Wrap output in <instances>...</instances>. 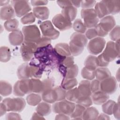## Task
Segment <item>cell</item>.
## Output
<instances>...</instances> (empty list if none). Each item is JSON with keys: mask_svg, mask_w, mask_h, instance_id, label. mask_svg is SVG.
Wrapping results in <instances>:
<instances>
[{"mask_svg": "<svg viewBox=\"0 0 120 120\" xmlns=\"http://www.w3.org/2000/svg\"><path fill=\"white\" fill-rule=\"evenodd\" d=\"M75 104L67 99H63L55 103L52 105V111L55 113L70 115L74 111Z\"/></svg>", "mask_w": 120, "mask_h": 120, "instance_id": "obj_3", "label": "cell"}, {"mask_svg": "<svg viewBox=\"0 0 120 120\" xmlns=\"http://www.w3.org/2000/svg\"><path fill=\"white\" fill-rule=\"evenodd\" d=\"M73 29L76 32L83 34L87 30V27L80 19H76L72 24Z\"/></svg>", "mask_w": 120, "mask_h": 120, "instance_id": "obj_38", "label": "cell"}, {"mask_svg": "<svg viewBox=\"0 0 120 120\" xmlns=\"http://www.w3.org/2000/svg\"><path fill=\"white\" fill-rule=\"evenodd\" d=\"M115 103L116 102L113 100H107L102 104V108L103 112L107 115L112 114V110Z\"/></svg>", "mask_w": 120, "mask_h": 120, "instance_id": "obj_39", "label": "cell"}, {"mask_svg": "<svg viewBox=\"0 0 120 120\" xmlns=\"http://www.w3.org/2000/svg\"><path fill=\"white\" fill-rule=\"evenodd\" d=\"M78 73V68L77 65L74 64L72 66L67 68L64 75V78H74L76 77Z\"/></svg>", "mask_w": 120, "mask_h": 120, "instance_id": "obj_37", "label": "cell"}, {"mask_svg": "<svg viewBox=\"0 0 120 120\" xmlns=\"http://www.w3.org/2000/svg\"><path fill=\"white\" fill-rule=\"evenodd\" d=\"M97 63L98 67H106L109 63L103 58L101 54L97 57Z\"/></svg>", "mask_w": 120, "mask_h": 120, "instance_id": "obj_52", "label": "cell"}, {"mask_svg": "<svg viewBox=\"0 0 120 120\" xmlns=\"http://www.w3.org/2000/svg\"><path fill=\"white\" fill-rule=\"evenodd\" d=\"M12 92V86L8 82L1 80L0 81V94L1 96L6 97L10 95Z\"/></svg>", "mask_w": 120, "mask_h": 120, "instance_id": "obj_30", "label": "cell"}, {"mask_svg": "<svg viewBox=\"0 0 120 120\" xmlns=\"http://www.w3.org/2000/svg\"><path fill=\"white\" fill-rule=\"evenodd\" d=\"M35 43L24 41L20 47V53L24 61H30L38 49Z\"/></svg>", "mask_w": 120, "mask_h": 120, "instance_id": "obj_9", "label": "cell"}, {"mask_svg": "<svg viewBox=\"0 0 120 120\" xmlns=\"http://www.w3.org/2000/svg\"><path fill=\"white\" fill-rule=\"evenodd\" d=\"M24 41L35 43L41 37L40 30L36 25L24 26L22 28Z\"/></svg>", "mask_w": 120, "mask_h": 120, "instance_id": "obj_6", "label": "cell"}, {"mask_svg": "<svg viewBox=\"0 0 120 120\" xmlns=\"http://www.w3.org/2000/svg\"><path fill=\"white\" fill-rule=\"evenodd\" d=\"M55 120H69L70 118L68 115L64 114H58L56 115Z\"/></svg>", "mask_w": 120, "mask_h": 120, "instance_id": "obj_58", "label": "cell"}, {"mask_svg": "<svg viewBox=\"0 0 120 120\" xmlns=\"http://www.w3.org/2000/svg\"><path fill=\"white\" fill-rule=\"evenodd\" d=\"M84 65L86 68L96 70L98 67L97 57L94 55H89L84 61Z\"/></svg>", "mask_w": 120, "mask_h": 120, "instance_id": "obj_34", "label": "cell"}, {"mask_svg": "<svg viewBox=\"0 0 120 120\" xmlns=\"http://www.w3.org/2000/svg\"><path fill=\"white\" fill-rule=\"evenodd\" d=\"M11 58L10 49L7 46H2L0 48V60L2 62L8 61Z\"/></svg>", "mask_w": 120, "mask_h": 120, "instance_id": "obj_35", "label": "cell"}, {"mask_svg": "<svg viewBox=\"0 0 120 120\" xmlns=\"http://www.w3.org/2000/svg\"><path fill=\"white\" fill-rule=\"evenodd\" d=\"M117 86V80L113 76H110L100 81V90L108 94H112L115 92Z\"/></svg>", "mask_w": 120, "mask_h": 120, "instance_id": "obj_13", "label": "cell"}, {"mask_svg": "<svg viewBox=\"0 0 120 120\" xmlns=\"http://www.w3.org/2000/svg\"><path fill=\"white\" fill-rule=\"evenodd\" d=\"M6 120H21V115L14 112H9L6 115Z\"/></svg>", "mask_w": 120, "mask_h": 120, "instance_id": "obj_54", "label": "cell"}, {"mask_svg": "<svg viewBox=\"0 0 120 120\" xmlns=\"http://www.w3.org/2000/svg\"><path fill=\"white\" fill-rule=\"evenodd\" d=\"M94 10L98 18L99 19H102V18L109 15L104 0L97 3L95 4Z\"/></svg>", "mask_w": 120, "mask_h": 120, "instance_id": "obj_26", "label": "cell"}, {"mask_svg": "<svg viewBox=\"0 0 120 120\" xmlns=\"http://www.w3.org/2000/svg\"><path fill=\"white\" fill-rule=\"evenodd\" d=\"M75 102L77 104L81 105L86 108L91 106L92 105V103H93L91 97L79 98H77Z\"/></svg>", "mask_w": 120, "mask_h": 120, "instance_id": "obj_44", "label": "cell"}, {"mask_svg": "<svg viewBox=\"0 0 120 120\" xmlns=\"http://www.w3.org/2000/svg\"><path fill=\"white\" fill-rule=\"evenodd\" d=\"M105 40L101 37H96L91 39L87 45V49L91 54L96 55L101 53L105 45Z\"/></svg>", "mask_w": 120, "mask_h": 120, "instance_id": "obj_8", "label": "cell"}, {"mask_svg": "<svg viewBox=\"0 0 120 120\" xmlns=\"http://www.w3.org/2000/svg\"><path fill=\"white\" fill-rule=\"evenodd\" d=\"M5 29L9 32H12L18 29L19 22L16 19H12L6 21L4 24Z\"/></svg>", "mask_w": 120, "mask_h": 120, "instance_id": "obj_36", "label": "cell"}, {"mask_svg": "<svg viewBox=\"0 0 120 120\" xmlns=\"http://www.w3.org/2000/svg\"><path fill=\"white\" fill-rule=\"evenodd\" d=\"M36 111L37 112L43 116H47L51 112V106L49 103L45 101L40 102L36 108Z\"/></svg>", "mask_w": 120, "mask_h": 120, "instance_id": "obj_27", "label": "cell"}, {"mask_svg": "<svg viewBox=\"0 0 120 120\" xmlns=\"http://www.w3.org/2000/svg\"><path fill=\"white\" fill-rule=\"evenodd\" d=\"M42 97L35 93H30L26 98L27 103L31 106H36L39 104L42 100Z\"/></svg>", "mask_w": 120, "mask_h": 120, "instance_id": "obj_33", "label": "cell"}, {"mask_svg": "<svg viewBox=\"0 0 120 120\" xmlns=\"http://www.w3.org/2000/svg\"><path fill=\"white\" fill-rule=\"evenodd\" d=\"M31 5L33 6L40 7L42 6L45 5L47 4V0H31L30 1Z\"/></svg>", "mask_w": 120, "mask_h": 120, "instance_id": "obj_56", "label": "cell"}, {"mask_svg": "<svg viewBox=\"0 0 120 120\" xmlns=\"http://www.w3.org/2000/svg\"><path fill=\"white\" fill-rule=\"evenodd\" d=\"M9 0H0V6H5L9 5Z\"/></svg>", "mask_w": 120, "mask_h": 120, "instance_id": "obj_62", "label": "cell"}, {"mask_svg": "<svg viewBox=\"0 0 120 120\" xmlns=\"http://www.w3.org/2000/svg\"><path fill=\"white\" fill-rule=\"evenodd\" d=\"M52 22L60 31L69 30L72 27V22L66 19L61 14L56 15L52 18Z\"/></svg>", "mask_w": 120, "mask_h": 120, "instance_id": "obj_14", "label": "cell"}, {"mask_svg": "<svg viewBox=\"0 0 120 120\" xmlns=\"http://www.w3.org/2000/svg\"><path fill=\"white\" fill-rule=\"evenodd\" d=\"M100 81L98 80V79L92 80V82H90V88L92 93L100 90Z\"/></svg>", "mask_w": 120, "mask_h": 120, "instance_id": "obj_48", "label": "cell"}, {"mask_svg": "<svg viewBox=\"0 0 120 120\" xmlns=\"http://www.w3.org/2000/svg\"><path fill=\"white\" fill-rule=\"evenodd\" d=\"M86 107L81 105L77 104L75 105V109L70 115L71 118L75 120H82V115Z\"/></svg>", "mask_w": 120, "mask_h": 120, "instance_id": "obj_32", "label": "cell"}, {"mask_svg": "<svg viewBox=\"0 0 120 120\" xmlns=\"http://www.w3.org/2000/svg\"><path fill=\"white\" fill-rule=\"evenodd\" d=\"M51 43V40L43 36H42L36 42V44L38 48L47 46L50 45Z\"/></svg>", "mask_w": 120, "mask_h": 120, "instance_id": "obj_46", "label": "cell"}, {"mask_svg": "<svg viewBox=\"0 0 120 120\" xmlns=\"http://www.w3.org/2000/svg\"><path fill=\"white\" fill-rule=\"evenodd\" d=\"M45 119L43 117V116L41 115L38 112H34L32 116L31 120H45Z\"/></svg>", "mask_w": 120, "mask_h": 120, "instance_id": "obj_59", "label": "cell"}, {"mask_svg": "<svg viewBox=\"0 0 120 120\" xmlns=\"http://www.w3.org/2000/svg\"><path fill=\"white\" fill-rule=\"evenodd\" d=\"M36 20V17L33 12H29L21 19V22L23 24H30L34 22Z\"/></svg>", "mask_w": 120, "mask_h": 120, "instance_id": "obj_42", "label": "cell"}, {"mask_svg": "<svg viewBox=\"0 0 120 120\" xmlns=\"http://www.w3.org/2000/svg\"><path fill=\"white\" fill-rule=\"evenodd\" d=\"M79 98L91 97L92 93L90 88V82L88 80H82L77 88Z\"/></svg>", "mask_w": 120, "mask_h": 120, "instance_id": "obj_16", "label": "cell"}, {"mask_svg": "<svg viewBox=\"0 0 120 120\" xmlns=\"http://www.w3.org/2000/svg\"><path fill=\"white\" fill-rule=\"evenodd\" d=\"M39 68L38 67L30 65L28 63L21 65L17 70V75L20 79H26L36 75Z\"/></svg>", "mask_w": 120, "mask_h": 120, "instance_id": "obj_7", "label": "cell"}, {"mask_svg": "<svg viewBox=\"0 0 120 120\" xmlns=\"http://www.w3.org/2000/svg\"><path fill=\"white\" fill-rule=\"evenodd\" d=\"M82 78L88 80H92L95 77V70L84 67L81 71Z\"/></svg>", "mask_w": 120, "mask_h": 120, "instance_id": "obj_40", "label": "cell"}, {"mask_svg": "<svg viewBox=\"0 0 120 120\" xmlns=\"http://www.w3.org/2000/svg\"><path fill=\"white\" fill-rule=\"evenodd\" d=\"M16 15L15 10L12 6L8 5L1 8L0 10V17L2 20H9Z\"/></svg>", "mask_w": 120, "mask_h": 120, "instance_id": "obj_19", "label": "cell"}, {"mask_svg": "<svg viewBox=\"0 0 120 120\" xmlns=\"http://www.w3.org/2000/svg\"><path fill=\"white\" fill-rule=\"evenodd\" d=\"M77 13V8L72 5L63 8L61 14L66 19L71 22L75 19Z\"/></svg>", "mask_w": 120, "mask_h": 120, "instance_id": "obj_23", "label": "cell"}, {"mask_svg": "<svg viewBox=\"0 0 120 120\" xmlns=\"http://www.w3.org/2000/svg\"><path fill=\"white\" fill-rule=\"evenodd\" d=\"M78 95L77 88H74L66 91V98L71 102H76L78 98Z\"/></svg>", "mask_w": 120, "mask_h": 120, "instance_id": "obj_41", "label": "cell"}, {"mask_svg": "<svg viewBox=\"0 0 120 120\" xmlns=\"http://www.w3.org/2000/svg\"><path fill=\"white\" fill-rule=\"evenodd\" d=\"M9 41L12 45L17 46L22 45L24 42V36L22 32L17 29L11 32L8 36Z\"/></svg>", "mask_w": 120, "mask_h": 120, "instance_id": "obj_17", "label": "cell"}, {"mask_svg": "<svg viewBox=\"0 0 120 120\" xmlns=\"http://www.w3.org/2000/svg\"><path fill=\"white\" fill-rule=\"evenodd\" d=\"M33 13L37 18L41 20H45L49 18L50 12L47 7L40 6L33 8Z\"/></svg>", "mask_w": 120, "mask_h": 120, "instance_id": "obj_21", "label": "cell"}, {"mask_svg": "<svg viewBox=\"0 0 120 120\" xmlns=\"http://www.w3.org/2000/svg\"><path fill=\"white\" fill-rule=\"evenodd\" d=\"M91 96L92 102L98 105H102L109 98V94L100 90L93 93Z\"/></svg>", "mask_w": 120, "mask_h": 120, "instance_id": "obj_22", "label": "cell"}, {"mask_svg": "<svg viewBox=\"0 0 120 120\" xmlns=\"http://www.w3.org/2000/svg\"><path fill=\"white\" fill-rule=\"evenodd\" d=\"M78 84V82L74 78H64L63 79L61 87L66 90H68L75 88Z\"/></svg>", "mask_w": 120, "mask_h": 120, "instance_id": "obj_31", "label": "cell"}, {"mask_svg": "<svg viewBox=\"0 0 120 120\" xmlns=\"http://www.w3.org/2000/svg\"><path fill=\"white\" fill-rule=\"evenodd\" d=\"M85 36L87 38L89 39H92L98 36L96 31L95 28H89L85 32Z\"/></svg>", "mask_w": 120, "mask_h": 120, "instance_id": "obj_50", "label": "cell"}, {"mask_svg": "<svg viewBox=\"0 0 120 120\" xmlns=\"http://www.w3.org/2000/svg\"><path fill=\"white\" fill-rule=\"evenodd\" d=\"M11 3L16 15L18 17L23 16L31 10L30 4L27 0H12Z\"/></svg>", "mask_w": 120, "mask_h": 120, "instance_id": "obj_11", "label": "cell"}, {"mask_svg": "<svg viewBox=\"0 0 120 120\" xmlns=\"http://www.w3.org/2000/svg\"><path fill=\"white\" fill-rule=\"evenodd\" d=\"M43 82H44V89H45L44 91H45V90L52 88L53 86L54 85V82L52 79H50V78L45 79L43 80Z\"/></svg>", "mask_w": 120, "mask_h": 120, "instance_id": "obj_51", "label": "cell"}, {"mask_svg": "<svg viewBox=\"0 0 120 120\" xmlns=\"http://www.w3.org/2000/svg\"><path fill=\"white\" fill-rule=\"evenodd\" d=\"M7 112L6 107L4 104L1 102L0 104V116L1 117L2 115L5 114Z\"/></svg>", "mask_w": 120, "mask_h": 120, "instance_id": "obj_57", "label": "cell"}, {"mask_svg": "<svg viewBox=\"0 0 120 120\" xmlns=\"http://www.w3.org/2000/svg\"><path fill=\"white\" fill-rule=\"evenodd\" d=\"M101 55L103 58L109 63L119 56L120 39L116 40L115 42L112 41H108Z\"/></svg>", "mask_w": 120, "mask_h": 120, "instance_id": "obj_2", "label": "cell"}, {"mask_svg": "<svg viewBox=\"0 0 120 120\" xmlns=\"http://www.w3.org/2000/svg\"><path fill=\"white\" fill-rule=\"evenodd\" d=\"M30 93L29 87V79H20L14 84L13 87L14 95L17 97H23L25 94Z\"/></svg>", "mask_w": 120, "mask_h": 120, "instance_id": "obj_12", "label": "cell"}, {"mask_svg": "<svg viewBox=\"0 0 120 120\" xmlns=\"http://www.w3.org/2000/svg\"><path fill=\"white\" fill-rule=\"evenodd\" d=\"M109 15H115L120 10V0H104Z\"/></svg>", "mask_w": 120, "mask_h": 120, "instance_id": "obj_24", "label": "cell"}, {"mask_svg": "<svg viewBox=\"0 0 120 120\" xmlns=\"http://www.w3.org/2000/svg\"><path fill=\"white\" fill-rule=\"evenodd\" d=\"M72 4L74 7L75 8H79L81 6V0H71Z\"/></svg>", "mask_w": 120, "mask_h": 120, "instance_id": "obj_61", "label": "cell"}, {"mask_svg": "<svg viewBox=\"0 0 120 120\" xmlns=\"http://www.w3.org/2000/svg\"><path fill=\"white\" fill-rule=\"evenodd\" d=\"M96 0H81V7L82 9L91 8L96 4Z\"/></svg>", "mask_w": 120, "mask_h": 120, "instance_id": "obj_49", "label": "cell"}, {"mask_svg": "<svg viewBox=\"0 0 120 120\" xmlns=\"http://www.w3.org/2000/svg\"><path fill=\"white\" fill-rule=\"evenodd\" d=\"M98 120H110V118L109 116L105 113H101L98 115L97 118Z\"/></svg>", "mask_w": 120, "mask_h": 120, "instance_id": "obj_60", "label": "cell"}, {"mask_svg": "<svg viewBox=\"0 0 120 120\" xmlns=\"http://www.w3.org/2000/svg\"><path fill=\"white\" fill-rule=\"evenodd\" d=\"M112 114H113L114 116L116 119L118 120H120V103L119 101L117 103H116L114 105L113 110H112Z\"/></svg>", "mask_w": 120, "mask_h": 120, "instance_id": "obj_53", "label": "cell"}, {"mask_svg": "<svg viewBox=\"0 0 120 120\" xmlns=\"http://www.w3.org/2000/svg\"><path fill=\"white\" fill-rule=\"evenodd\" d=\"M81 15L87 28H94L98 23L99 18L94 8L82 9L81 11Z\"/></svg>", "mask_w": 120, "mask_h": 120, "instance_id": "obj_5", "label": "cell"}, {"mask_svg": "<svg viewBox=\"0 0 120 120\" xmlns=\"http://www.w3.org/2000/svg\"><path fill=\"white\" fill-rule=\"evenodd\" d=\"M74 64V58L73 56H68L64 57L60 62V65L66 68H68Z\"/></svg>", "mask_w": 120, "mask_h": 120, "instance_id": "obj_43", "label": "cell"}, {"mask_svg": "<svg viewBox=\"0 0 120 120\" xmlns=\"http://www.w3.org/2000/svg\"><path fill=\"white\" fill-rule=\"evenodd\" d=\"M109 36L111 40L113 41L120 39V29L119 25L115 26L110 31Z\"/></svg>", "mask_w": 120, "mask_h": 120, "instance_id": "obj_45", "label": "cell"}, {"mask_svg": "<svg viewBox=\"0 0 120 120\" xmlns=\"http://www.w3.org/2000/svg\"><path fill=\"white\" fill-rule=\"evenodd\" d=\"M55 52L61 56H68L71 55L69 45L67 43H60L56 44L54 48Z\"/></svg>", "mask_w": 120, "mask_h": 120, "instance_id": "obj_25", "label": "cell"}, {"mask_svg": "<svg viewBox=\"0 0 120 120\" xmlns=\"http://www.w3.org/2000/svg\"><path fill=\"white\" fill-rule=\"evenodd\" d=\"M29 87L31 93H42L45 90L44 82L39 79H29Z\"/></svg>", "mask_w": 120, "mask_h": 120, "instance_id": "obj_20", "label": "cell"}, {"mask_svg": "<svg viewBox=\"0 0 120 120\" xmlns=\"http://www.w3.org/2000/svg\"><path fill=\"white\" fill-rule=\"evenodd\" d=\"M110 76H111V72L109 69L105 67L98 68L95 70V77L100 81Z\"/></svg>", "mask_w": 120, "mask_h": 120, "instance_id": "obj_29", "label": "cell"}, {"mask_svg": "<svg viewBox=\"0 0 120 120\" xmlns=\"http://www.w3.org/2000/svg\"><path fill=\"white\" fill-rule=\"evenodd\" d=\"M2 103L5 105L8 112H21L25 108L26 102L22 98H6Z\"/></svg>", "mask_w": 120, "mask_h": 120, "instance_id": "obj_4", "label": "cell"}, {"mask_svg": "<svg viewBox=\"0 0 120 120\" xmlns=\"http://www.w3.org/2000/svg\"><path fill=\"white\" fill-rule=\"evenodd\" d=\"M98 25L104 32L108 34V32L115 26L116 22L112 15H108L101 19Z\"/></svg>", "mask_w": 120, "mask_h": 120, "instance_id": "obj_15", "label": "cell"}, {"mask_svg": "<svg viewBox=\"0 0 120 120\" xmlns=\"http://www.w3.org/2000/svg\"><path fill=\"white\" fill-rule=\"evenodd\" d=\"M57 2L58 5L62 9L73 5L71 1L70 0H57Z\"/></svg>", "mask_w": 120, "mask_h": 120, "instance_id": "obj_55", "label": "cell"}, {"mask_svg": "<svg viewBox=\"0 0 120 120\" xmlns=\"http://www.w3.org/2000/svg\"><path fill=\"white\" fill-rule=\"evenodd\" d=\"M42 99L45 102L52 104L58 101L57 92L54 88L45 90L42 93Z\"/></svg>", "mask_w": 120, "mask_h": 120, "instance_id": "obj_18", "label": "cell"}, {"mask_svg": "<svg viewBox=\"0 0 120 120\" xmlns=\"http://www.w3.org/2000/svg\"><path fill=\"white\" fill-rule=\"evenodd\" d=\"M98 115V111L95 107H88L83 112L82 120H97Z\"/></svg>", "mask_w": 120, "mask_h": 120, "instance_id": "obj_28", "label": "cell"}, {"mask_svg": "<svg viewBox=\"0 0 120 120\" xmlns=\"http://www.w3.org/2000/svg\"><path fill=\"white\" fill-rule=\"evenodd\" d=\"M43 36L51 40L57 39L59 35L60 32L53 27L52 22L50 21H45L42 22L39 25Z\"/></svg>", "mask_w": 120, "mask_h": 120, "instance_id": "obj_10", "label": "cell"}, {"mask_svg": "<svg viewBox=\"0 0 120 120\" xmlns=\"http://www.w3.org/2000/svg\"><path fill=\"white\" fill-rule=\"evenodd\" d=\"M58 97V101L63 100L66 98V90L63 89L61 86H58L54 87Z\"/></svg>", "mask_w": 120, "mask_h": 120, "instance_id": "obj_47", "label": "cell"}, {"mask_svg": "<svg viewBox=\"0 0 120 120\" xmlns=\"http://www.w3.org/2000/svg\"><path fill=\"white\" fill-rule=\"evenodd\" d=\"M88 39L85 35L77 32H74L70 37L69 44L71 55L76 56L83 52L84 48L86 46Z\"/></svg>", "mask_w": 120, "mask_h": 120, "instance_id": "obj_1", "label": "cell"}]
</instances>
